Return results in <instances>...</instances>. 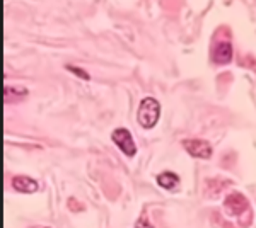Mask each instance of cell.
Listing matches in <instances>:
<instances>
[{"instance_id":"cell-1","label":"cell","mask_w":256,"mask_h":228,"mask_svg":"<svg viewBox=\"0 0 256 228\" xmlns=\"http://www.w3.org/2000/svg\"><path fill=\"white\" fill-rule=\"evenodd\" d=\"M159 116H160V104L154 97H146L140 102L137 119L142 128H146V130L154 128L159 121Z\"/></svg>"},{"instance_id":"cell-2","label":"cell","mask_w":256,"mask_h":228,"mask_svg":"<svg viewBox=\"0 0 256 228\" xmlns=\"http://www.w3.org/2000/svg\"><path fill=\"white\" fill-rule=\"evenodd\" d=\"M111 138H113L114 145L125 153L126 157H134L137 153V145H135L134 138H132V133L125 128H118L111 133Z\"/></svg>"},{"instance_id":"cell-3","label":"cell","mask_w":256,"mask_h":228,"mask_svg":"<svg viewBox=\"0 0 256 228\" xmlns=\"http://www.w3.org/2000/svg\"><path fill=\"white\" fill-rule=\"evenodd\" d=\"M183 147L186 148L190 155L196 157V159H210L212 157V145L207 140H184Z\"/></svg>"},{"instance_id":"cell-4","label":"cell","mask_w":256,"mask_h":228,"mask_svg":"<svg viewBox=\"0 0 256 228\" xmlns=\"http://www.w3.org/2000/svg\"><path fill=\"white\" fill-rule=\"evenodd\" d=\"M224 206H226V211L229 215H232V217H238V215H241L242 211L248 210V206H250V203L242 194L239 193H232L229 194V196L226 198L224 201Z\"/></svg>"},{"instance_id":"cell-5","label":"cell","mask_w":256,"mask_h":228,"mask_svg":"<svg viewBox=\"0 0 256 228\" xmlns=\"http://www.w3.org/2000/svg\"><path fill=\"white\" fill-rule=\"evenodd\" d=\"M212 56H214V61L218 65H226L232 60V44L229 41H218L214 46V51H212Z\"/></svg>"},{"instance_id":"cell-6","label":"cell","mask_w":256,"mask_h":228,"mask_svg":"<svg viewBox=\"0 0 256 228\" xmlns=\"http://www.w3.org/2000/svg\"><path fill=\"white\" fill-rule=\"evenodd\" d=\"M12 189L22 194H32L38 191V182L30 176H16L12 179Z\"/></svg>"},{"instance_id":"cell-7","label":"cell","mask_w":256,"mask_h":228,"mask_svg":"<svg viewBox=\"0 0 256 228\" xmlns=\"http://www.w3.org/2000/svg\"><path fill=\"white\" fill-rule=\"evenodd\" d=\"M158 184L164 189H176L180 184V177L174 172H162L158 176Z\"/></svg>"},{"instance_id":"cell-8","label":"cell","mask_w":256,"mask_h":228,"mask_svg":"<svg viewBox=\"0 0 256 228\" xmlns=\"http://www.w3.org/2000/svg\"><path fill=\"white\" fill-rule=\"evenodd\" d=\"M4 95H6V102H14V101L22 99L24 95H28V89L26 87H18V85H6Z\"/></svg>"},{"instance_id":"cell-9","label":"cell","mask_w":256,"mask_h":228,"mask_svg":"<svg viewBox=\"0 0 256 228\" xmlns=\"http://www.w3.org/2000/svg\"><path fill=\"white\" fill-rule=\"evenodd\" d=\"M67 68H68L72 73H76V75H79V77H82V78H86V80L89 78V73H88V72H84V70L79 68V67H72V65H67Z\"/></svg>"},{"instance_id":"cell-10","label":"cell","mask_w":256,"mask_h":228,"mask_svg":"<svg viewBox=\"0 0 256 228\" xmlns=\"http://www.w3.org/2000/svg\"><path fill=\"white\" fill-rule=\"evenodd\" d=\"M135 228H154V227L148 223V220L146 217H142V218L137 220V223H135Z\"/></svg>"},{"instance_id":"cell-11","label":"cell","mask_w":256,"mask_h":228,"mask_svg":"<svg viewBox=\"0 0 256 228\" xmlns=\"http://www.w3.org/2000/svg\"><path fill=\"white\" fill-rule=\"evenodd\" d=\"M31 228H48V227H31Z\"/></svg>"}]
</instances>
